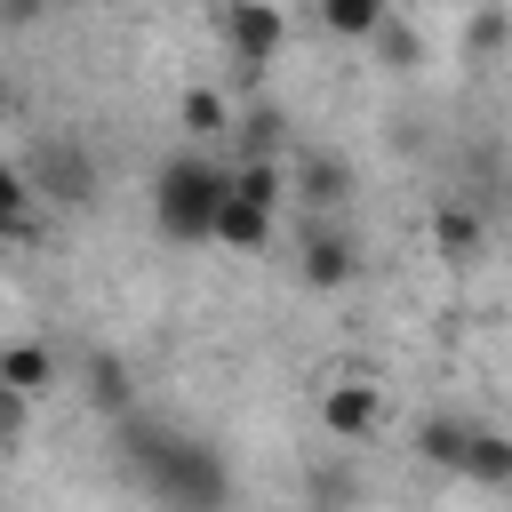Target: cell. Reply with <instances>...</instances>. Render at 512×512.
<instances>
[{
  "instance_id": "1",
  "label": "cell",
  "mask_w": 512,
  "mask_h": 512,
  "mask_svg": "<svg viewBox=\"0 0 512 512\" xmlns=\"http://www.w3.org/2000/svg\"><path fill=\"white\" fill-rule=\"evenodd\" d=\"M120 448H128V464H136L168 504H184V512H216V504H224V464H216V448H200V440H184V432H168V424H144V416L120 424Z\"/></svg>"
},
{
  "instance_id": "2",
  "label": "cell",
  "mask_w": 512,
  "mask_h": 512,
  "mask_svg": "<svg viewBox=\"0 0 512 512\" xmlns=\"http://www.w3.org/2000/svg\"><path fill=\"white\" fill-rule=\"evenodd\" d=\"M224 200H232V176L216 168V160H200V152H176V160H160V176H152V224L168 232V240H216V216H224Z\"/></svg>"
},
{
  "instance_id": "3",
  "label": "cell",
  "mask_w": 512,
  "mask_h": 512,
  "mask_svg": "<svg viewBox=\"0 0 512 512\" xmlns=\"http://www.w3.org/2000/svg\"><path fill=\"white\" fill-rule=\"evenodd\" d=\"M320 432L328 440H376L384 432V392L376 384H328L320 392Z\"/></svg>"
},
{
  "instance_id": "4",
  "label": "cell",
  "mask_w": 512,
  "mask_h": 512,
  "mask_svg": "<svg viewBox=\"0 0 512 512\" xmlns=\"http://www.w3.org/2000/svg\"><path fill=\"white\" fill-rule=\"evenodd\" d=\"M24 176H32V192H48V200H88V192H96V168H88L80 144H40V152L24 160Z\"/></svg>"
},
{
  "instance_id": "5",
  "label": "cell",
  "mask_w": 512,
  "mask_h": 512,
  "mask_svg": "<svg viewBox=\"0 0 512 512\" xmlns=\"http://www.w3.org/2000/svg\"><path fill=\"white\" fill-rule=\"evenodd\" d=\"M280 32H288V16L280 8H224V40H232V56H240V72L256 80V64L280 48Z\"/></svg>"
},
{
  "instance_id": "6",
  "label": "cell",
  "mask_w": 512,
  "mask_h": 512,
  "mask_svg": "<svg viewBox=\"0 0 512 512\" xmlns=\"http://www.w3.org/2000/svg\"><path fill=\"white\" fill-rule=\"evenodd\" d=\"M264 240H272V208H264V200H248V192H232V200H224V216H216V248L256 256Z\"/></svg>"
},
{
  "instance_id": "7",
  "label": "cell",
  "mask_w": 512,
  "mask_h": 512,
  "mask_svg": "<svg viewBox=\"0 0 512 512\" xmlns=\"http://www.w3.org/2000/svg\"><path fill=\"white\" fill-rule=\"evenodd\" d=\"M480 240H488V224H480L472 200H440L432 208V248L440 256H480Z\"/></svg>"
},
{
  "instance_id": "8",
  "label": "cell",
  "mask_w": 512,
  "mask_h": 512,
  "mask_svg": "<svg viewBox=\"0 0 512 512\" xmlns=\"http://www.w3.org/2000/svg\"><path fill=\"white\" fill-rule=\"evenodd\" d=\"M296 272H304V288H344V280H352V240L312 224V240H304V264H296Z\"/></svg>"
},
{
  "instance_id": "9",
  "label": "cell",
  "mask_w": 512,
  "mask_h": 512,
  "mask_svg": "<svg viewBox=\"0 0 512 512\" xmlns=\"http://www.w3.org/2000/svg\"><path fill=\"white\" fill-rule=\"evenodd\" d=\"M48 376H56V352L48 344H32V336H16L8 352H0V392H48Z\"/></svg>"
},
{
  "instance_id": "10",
  "label": "cell",
  "mask_w": 512,
  "mask_h": 512,
  "mask_svg": "<svg viewBox=\"0 0 512 512\" xmlns=\"http://www.w3.org/2000/svg\"><path fill=\"white\" fill-rule=\"evenodd\" d=\"M296 192H304V208H344V200H352V168H344L336 152H312V160L296 168Z\"/></svg>"
},
{
  "instance_id": "11",
  "label": "cell",
  "mask_w": 512,
  "mask_h": 512,
  "mask_svg": "<svg viewBox=\"0 0 512 512\" xmlns=\"http://www.w3.org/2000/svg\"><path fill=\"white\" fill-rule=\"evenodd\" d=\"M320 24H328L336 40H376V32L392 24V8H384V0H328Z\"/></svg>"
},
{
  "instance_id": "12",
  "label": "cell",
  "mask_w": 512,
  "mask_h": 512,
  "mask_svg": "<svg viewBox=\"0 0 512 512\" xmlns=\"http://www.w3.org/2000/svg\"><path fill=\"white\" fill-rule=\"evenodd\" d=\"M280 128H288V120H280L272 104L240 112V120H232V136H240V168H256V160H280Z\"/></svg>"
},
{
  "instance_id": "13",
  "label": "cell",
  "mask_w": 512,
  "mask_h": 512,
  "mask_svg": "<svg viewBox=\"0 0 512 512\" xmlns=\"http://www.w3.org/2000/svg\"><path fill=\"white\" fill-rule=\"evenodd\" d=\"M464 480H480V488H512V440H504V432H472V448H464Z\"/></svg>"
},
{
  "instance_id": "14",
  "label": "cell",
  "mask_w": 512,
  "mask_h": 512,
  "mask_svg": "<svg viewBox=\"0 0 512 512\" xmlns=\"http://www.w3.org/2000/svg\"><path fill=\"white\" fill-rule=\"evenodd\" d=\"M80 376H88V400H96L104 416H128V368H120L112 352H88Z\"/></svg>"
},
{
  "instance_id": "15",
  "label": "cell",
  "mask_w": 512,
  "mask_h": 512,
  "mask_svg": "<svg viewBox=\"0 0 512 512\" xmlns=\"http://www.w3.org/2000/svg\"><path fill=\"white\" fill-rule=\"evenodd\" d=\"M416 448H424V464H448V472H464V448H472V424H456V416H424V432H416Z\"/></svg>"
},
{
  "instance_id": "16",
  "label": "cell",
  "mask_w": 512,
  "mask_h": 512,
  "mask_svg": "<svg viewBox=\"0 0 512 512\" xmlns=\"http://www.w3.org/2000/svg\"><path fill=\"white\" fill-rule=\"evenodd\" d=\"M504 40H512V16H504V8H480V16L464 24V56H496Z\"/></svg>"
},
{
  "instance_id": "17",
  "label": "cell",
  "mask_w": 512,
  "mask_h": 512,
  "mask_svg": "<svg viewBox=\"0 0 512 512\" xmlns=\"http://www.w3.org/2000/svg\"><path fill=\"white\" fill-rule=\"evenodd\" d=\"M176 120H184L192 136H216V128H224V96H216V88H184V104H176Z\"/></svg>"
},
{
  "instance_id": "18",
  "label": "cell",
  "mask_w": 512,
  "mask_h": 512,
  "mask_svg": "<svg viewBox=\"0 0 512 512\" xmlns=\"http://www.w3.org/2000/svg\"><path fill=\"white\" fill-rule=\"evenodd\" d=\"M376 56H384V64H400V72L424 56V48H416V32H408V16H392V24L376 32Z\"/></svg>"
}]
</instances>
